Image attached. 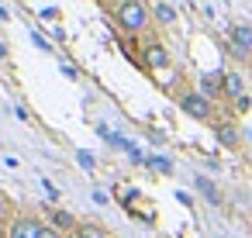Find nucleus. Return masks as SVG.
I'll return each instance as SVG.
<instances>
[{
	"instance_id": "6",
	"label": "nucleus",
	"mask_w": 252,
	"mask_h": 238,
	"mask_svg": "<svg viewBox=\"0 0 252 238\" xmlns=\"http://www.w3.org/2000/svg\"><path fill=\"white\" fill-rule=\"evenodd\" d=\"M214 138H218V145H224V149H238V145H242V131H238L235 124H218V128H214Z\"/></svg>"
},
{
	"instance_id": "10",
	"label": "nucleus",
	"mask_w": 252,
	"mask_h": 238,
	"mask_svg": "<svg viewBox=\"0 0 252 238\" xmlns=\"http://www.w3.org/2000/svg\"><path fill=\"white\" fill-rule=\"evenodd\" d=\"M152 14H156V21H159V25H173V21H176V11H173L169 4H156V7H152Z\"/></svg>"
},
{
	"instance_id": "8",
	"label": "nucleus",
	"mask_w": 252,
	"mask_h": 238,
	"mask_svg": "<svg viewBox=\"0 0 252 238\" xmlns=\"http://www.w3.org/2000/svg\"><path fill=\"white\" fill-rule=\"evenodd\" d=\"M218 90H224V76H214V73H204V76H200V93H204V97L211 100V97H214Z\"/></svg>"
},
{
	"instance_id": "1",
	"label": "nucleus",
	"mask_w": 252,
	"mask_h": 238,
	"mask_svg": "<svg viewBox=\"0 0 252 238\" xmlns=\"http://www.w3.org/2000/svg\"><path fill=\"white\" fill-rule=\"evenodd\" d=\"M118 25L128 31V35H138L149 28V7L142 4V0H125V4L118 7Z\"/></svg>"
},
{
	"instance_id": "11",
	"label": "nucleus",
	"mask_w": 252,
	"mask_h": 238,
	"mask_svg": "<svg viewBox=\"0 0 252 238\" xmlns=\"http://www.w3.org/2000/svg\"><path fill=\"white\" fill-rule=\"evenodd\" d=\"M52 224H56V228H73V231L80 228V221H76L69 210H56V214H52Z\"/></svg>"
},
{
	"instance_id": "2",
	"label": "nucleus",
	"mask_w": 252,
	"mask_h": 238,
	"mask_svg": "<svg viewBox=\"0 0 252 238\" xmlns=\"http://www.w3.org/2000/svg\"><path fill=\"white\" fill-rule=\"evenodd\" d=\"M180 107H183V114H190V118H197V121H211V118H214V107H211V100H207L200 90L183 93V97H180Z\"/></svg>"
},
{
	"instance_id": "13",
	"label": "nucleus",
	"mask_w": 252,
	"mask_h": 238,
	"mask_svg": "<svg viewBox=\"0 0 252 238\" xmlns=\"http://www.w3.org/2000/svg\"><path fill=\"white\" fill-rule=\"evenodd\" d=\"M149 166H152V169H162V173H173V162H169V159H162V155H152V159H149Z\"/></svg>"
},
{
	"instance_id": "7",
	"label": "nucleus",
	"mask_w": 252,
	"mask_h": 238,
	"mask_svg": "<svg viewBox=\"0 0 252 238\" xmlns=\"http://www.w3.org/2000/svg\"><path fill=\"white\" fill-rule=\"evenodd\" d=\"M224 93H228L235 104H238L242 97H249L245 87H242V76H238V73H224Z\"/></svg>"
},
{
	"instance_id": "5",
	"label": "nucleus",
	"mask_w": 252,
	"mask_h": 238,
	"mask_svg": "<svg viewBox=\"0 0 252 238\" xmlns=\"http://www.w3.org/2000/svg\"><path fill=\"white\" fill-rule=\"evenodd\" d=\"M145 66H149L152 73H166V69H169V52H166L162 45H149V49H145Z\"/></svg>"
},
{
	"instance_id": "4",
	"label": "nucleus",
	"mask_w": 252,
	"mask_h": 238,
	"mask_svg": "<svg viewBox=\"0 0 252 238\" xmlns=\"http://www.w3.org/2000/svg\"><path fill=\"white\" fill-rule=\"evenodd\" d=\"M228 38H231V45H235L238 56H249L252 52V25H235Z\"/></svg>"
},
{
	"instance_id": "3",
	"label": "nucleus",
	"mask_w": 252,
	"mask_h": 238,
	"mask_svg": "<svg viewBox=\"0 0 252 238\" xmlns=\"http://www.w3.org/2000/svg\"><path fill=\"white\" fill-rule=\"evenodd\" d=\"M42 228H45V224L35 221V217H14L11 228H7V238H38Z\"/></svg>"
},
{
	"instance_id": "15",
	"label": "nucleus",
	"mask_w": 252,
	"mask_h": 238,
	"mask_svg": "<svg viewBox=\"0 0 252 238\" xmlns=\"http://www.w3.org/2000/svg\"><path fill=\"white\" fill-rule=\"evenodd\" d=\"M7 214H11V200L0 193V221H7Z\"/></svg>"
},
{
	"instance_id": "16",
	"label": "nucleus",
	"mask_w": 252,
	"mask_h": 238,
	"mask_svg": "<svg viewBox=\"0 0 252 238\" xmlns=\"http://www.w3.org/2000/svg\"><path fill=\"white\" fill-rule=\"evenodd\" d=\"M38 238H63V231H59V228H42Z\"/></svg>"
},
{
	"instance_id": "17",
	"label": "nucleus",
	"mask_w": 252,
	"mask_h": 238,
	"mask_svg": "<svg viewBox=\"0 0 252 238\" xmlns=\"http://www.w3.org/2000/svg\"><path fill=\"white\" fill-rule=\"evenodd\" d=\"M0 56H7V49H4V42H0Z\"/></svg>"
},
{
	"instance_id": "12",
	"label": "nucleus",
	"mask_w": 252,
	"mask_h": 238,
	"mask_svg": "<svg viewBox=\"0 0 252 238\" xmlns=\"http://www.w3.org/2000/svg\"><path fill=\"white\" fill-rule=\"evenodd\" d=\"M197 190H200V193H204L211 204H218V186H214L207 176H197Z\"/></svg>"
},
{
	"instance_id": "14",
	"label": "nucleus",
	"mask_w": 252,
	"mask_h": 238,
	"mask_svg": "<svg viewBox=\"0 0 252 238\" xmlns=\"http://www.w3.org/2000/svg\"><path fill=\"white\" fill-rule=\"evenodd\" d=\"M76 162H80L83 169H94V166H97V159H94L90 152H76Z\"/></svg>"
},
{
	"instance_id": "9",
	"label": "nucleus",
	"mask_w": 252,
	"mask_h": 238,
	"mask_svg": "<svg viewBox=\"0 0 252 238\" xmlns=\"http://www.w3.org/2000/svg\"><path fill=\"white\" fill-rule=\"evenodd\" d=\"M73 238H111V235H107V228H100V224H80V228L73 231Z\"/></svg>"
}]
</instances>
